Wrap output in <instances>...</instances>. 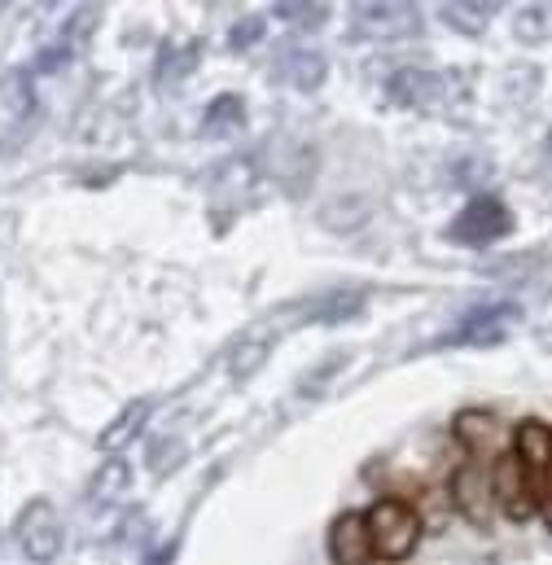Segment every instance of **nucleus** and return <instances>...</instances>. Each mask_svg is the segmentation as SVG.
I'll list each match as a JSON object with an SVG mask.
<instances>
[{
    "label": "nucleus",
    "mask_w": 552,
    "mask_h": 565,
    "mask_svg": "<svg viewBox=\"0 0 552 565\" xmlns=\"http://www.w3.org/2000/svg\"><path fill=\"white\" fill-rule=\"evenodd\" d=\"M364 526L378 562H408L421 544V513L408 500H373L364 509Z\"/></svg>",
    "instance_id": "f257e3e1"
},
{
    "label": "nucleus",
    "mask_w": 552,
    "mask_h": 565,
    "mask_svg": "<svg viewBox=\"0 0 552 565\" xmlns=\"http://www.w3.org/2000/svg\"><path fill=\"white\" fill-rule=\"evenodd\" d=\"M513 233V215H509V206L500 202V198H474L456 220H452V228H447V237L452 242H460V246H491V242H500V237H509Z\"/></svg>",
    "instance_id": "f03ea898"
},
{
    "label": "nucleus",
    "mask_w": 552,
    "mask_h": 565,
    "mask_svg": "<svg viewBox=\"0 0 552 565\" xmlns=\"http://www.w3.org/2000/svg\"><path fill=\"white\" fill-rule=\"evenodd\" d=\"M13 535H18L22 553L40 565L53 562V557L62 553V518H57V509H53L49 500H31V504L18 513Z\"/></svg>",
    "instance_id": "7ed1b4c3"
},
{
    "label": "nucleus",
    "mask_w": 552,
    "mask_h": 565,
    "mask_svg": "<svg viewBox=\"0 0 552 565\" xmlns=\"http://www.w3.org/2000/svg\"><path fill=\"white\" fill-rule=\"evenodd\" d=\"M513 456L527 473V487L535 495V504H544L549 491V469H552V429L544 422H522L513 429Z\"/></svg>",
    "instance_id": "20e7f679"
},
{
    "label": "nucleus",
    "mask_w": 552,
    "mask_h": 565,
    "mask_svg": "<svg viewBox=\"0 0 552 565\" xmlns=\"http://www.w3.org/2000/svg\"><path fill=\"white\" fill-rule=\"evenodd\" d=\"M518 316H522L518 302H487V307L469 311V316L443 338V347H491V342H500V338L509 333V324H513Z\"/></svg>",
    "instance_id": "39448f33"
},
{
    "label": "nucleus",
    "mask_w": 552,
    "mask_h": 565,
    "mask_svg": "<svg viewBox=\"0 0 552 565\" xmlns=\"http://www.w3.org/2000/svg\"><path fill=\"white\" fill-rule=\"evenodd\" d=\"M491 500H496V504L505 509V518H513V522H527V518L540 509L535 495H531V487H527V473H522L513 447L500 451L496 465H491Z\"/></svg>",
    "instance_id": "423d86ee"
},
{
    "label": "nucleus",
    "mask_w": 552,
    "mask_h": 565,
    "mask_svg": "<svg viewBox=\"0 0 552 565\" xmlns=\"http://www.w3.org/2000/svg\"><path fill=\"white\" fill-rule=\"evenodd\" d=\"M351 22L360 35H373V40H404L421 31V9L416 4H355L351 9Z\"/></svg>",
    "instance_id": "0eeeda50"
},
{
    "label": "nucleus",
    "mask_w": 552,
    "mask_h": 565,
    "mask_svg": "<svg viewBox=\"0 0 552 565\" xmlns=\"http://www.w3.org/2000/svg\"><path fill=\"white\" fill-rule=\"evenodd\" d=\"M329 557L333 565H373V544H369V526L364 513H338L329 526Z\"/></svg>",
    "instance_id": "6e6552de"
},
{
    "label": "nucleus",
    "mask_w": 552,
    "mask_h": 565,
    "mask_svg": "<svg viewBox=\"0 0 552 565\" xmlns=\"http://www.w3.org/2000/svg\"><path fill=\"white\" fill-rule=\"evenodd\" d=\"M386 97L404 110H429L438 97H443V75L434 71H421V66H408V71H395L386 79Z\"/></svg>",
    "instance_id": "1a4fd4ad"
},
{
    "label": "nucleus",
    "mask_w": 552,
    "mask_h": 565,
    "mask_svg": "<svg viewBox=\"0 0 552 565\" xmlns=\"http://www.w3.org/2000/svg\"><path fill=\"white\" fill-rule=\"evenodd\" d=\"M452 500L469 522H487V504H491V473L474 460H465L452 478Z\"/></svg>",
    "instance_id": "9d476101"
},
{
    "label": "nucleus",
    "mask_w": 552,
    "mask_h": 565,
    "mask_svg": "<svg viewBox=\"0 0 552 565\" xmlns=\"http://www.w3.org/2000/svg\"><path fill=\"white\" fill-rule=\"evenodd\" d=\"M496 434H500V422L491 413H482V408H469V413L456 417V443L465 447V460H474V465H487L491 460Z\"/></svg>",
    "instance_id": "9b49d317"
},
{
    "label": "nucleus",
    "mask_w": 552,
    "mask_h": 565,
    "mask_svg": "<svg viewBox=\"0 0 552 565\" xmlns=\"http://www.w3.org/2000/svg\"><path fill=\"white\" fill-rule=\"evenodd\" d=\"M276 71L285 75V84H294V88L311 93V88H320V84H325L329 62H325L316 49H294V53H285V57H280V66H276Z\"/></svg>",
    "instance_id": "f8f14e48"
},
{
    "label": "nucleus",
    "mask_w": 552,
    "mask_h": 565,
    "mask_svg": "<svg viewBox=\"0 0 552 565\" xmlns=\"http://www.w3.org/2000/svg\"><path fill=\"white\" fill-rule=\"evenodd\" d=\"M276 347V329H264V324H255V329H246V338L233 347V355H229V364H233V377H251L268 355H273Z\"/></svg>",
    "instance_id": "ddd939ff"
},
{
    "label": "nucleus",
    "mask_w": 552,
    "mask_h": 565,
    "mask_svg": "<svg viewBox=\"0 0 552 565\" xmlns=\"http://www.w3.org/2000/svg\"><path fill=\"white\" fill-rule=\"evenodd\" d=\"M438 13H443V22H447L452 31H460V35H482V31L491 26V18H496V4H491V0H456V4H443Z\"/></svg>",
    "instance_id": "4468645a"
},
{
    "label": "nucleus",
    "mask_w": 552,
    "mask_h": 565,
    "mask_svg": "<svg viewBox=\"0 0 552 565\" xmlns=\"http://www.w3.org/2000/svg\"><path fill=\"white\" fill-rule=\"evenodd\" d=\"M242 124H246V102L233 97V93L215 97L206 106V115H202V132L206 137H233V132H242Z\"/></svg>",
    "instance_id": "2eb2a0df"
},
{
    "label": "nucleus",
    "mask_w": 552,
    "mask_h": 565,
    "mask_svg": "<svg viewBox=\"0 0 552 565\" xmlns=\"http://www.w3.org/2000/svg\"><path fill=\"white\" fill-rule=\"evenodd\" d=\"M364 311V294L360 289H338V294H325L320 302L307 307V320L316 324H338V320H351Z\"/></svg>",
    "instance_id": "dca6fc26"
},
{
    "label": "nucleus",
    "mask_w": 552,
    "mask_h": 565,
    "mask_svg": "<svg viewBox=\"0 0 552 565\" xmlns=\"http://www.w3.org/2000/svg\"><path fill=\"white\" fill-rule=\"evenodd\" d=\"M193 66H198V49L193 44H167L162 57H158V88L162 93H171V84L180 88L193 75Z\"/></svg>",
    "instance_id": "f3484780"
},
{
    "label": "nucleus",
    "mask_w": 552,
    "mask_h": 565,
    "mask_svg": "<svg viewBox=\"0 0 552 565\" xmlns=\"http://www.w3.org/2000/svg\"><path fill=\"white\" fill-rule=\"evenodd\" d=\"M149 413H153V404H149V399H137V404H128V408H124V417H119V422L110 425L106 434H102V447H106V451H124V447L137 438L140 429H145Z\"/></svg>",
    "instance_id": "a211bd4d"
},
{
    "label": "nucleus",
    "mask_w": 552,
    "mask_h": 565,
    "mask_svg": "<svg viewBox=\"0 0 552 565\" xmlns=\"http://www.w3.org/2000/svg\"><path fill=\"white\" fill-rule=\"evenodd\" d=\"M128 482H132V473H128V465H124V460H110V465H106V469H102V473L93 478V487H88V504H97V509H102V504H110V500H119Z\"/></svg>",
    "instance_id": "6ab92c4d"
},
{
    "label": "nucleus",
    "mask_w": 552,
    "mask_h": 565,
    "mask_svg": "<svg viewBox=\"0 0 552 565\" xmlns=\"http://www.w3.org/2000/svg\"><path fill=\"white\" fill-rule=\"evenodd\" d=\"M518 35L522 40H544V35H552V4H527L518 13Z\"/></svg>",
    "instance_id": "aec40b11"
},
{
    "label": "nucleus",
    "mask_w": 552,
    "mask_h": 565,
    "mask_svg": "<svg viewBox=\"0 0 552 565\" xmlns=\"http://www.w3.org/2000/svg\"><path fill=\"white\" fill-rule=\"evenodd\" d=\"M273 13L289 26H325L329 4H276Z\"/></svg>",
    "instance_id": "412c9836"
},
{
    "label": "nucleus",
    "mask_w": 552,
    "mask_h": 565,
    "mask_svg": "<svg viewBox=\"0 0 552 565\" xmlns=\"http://www.w3.org/2000/svg\"><path fill=\"white\" fill-rule=\"evenodd\" d=\"M264 26H268L264 18H242V22L229 31V49H237V53H242V49L259 44V40H264Z\"/></svg>",
    "instance_id": "4be33fe9"
},
{
    "label": "nucleus",
    "mask_w": 552,
    "mask_h": 565,
    "mask_svg": "<svg viewBox=\"0 0 552 565\" xmlns=\"http://www.w3.org/2000/svg\"><path fill=\"white\" fill-rule=\"evenodd\" d=\"M342 360H347V355H333V360H325V369H320V377H302V386H298V391H302V395H311V391H320V386H325V382H329V377H333V373L342 369Z\"/></svg>",
    "instance_id": "5701e85b"
},
{
    "label": "nucleus",
    "mask_w": 552,
    "mask_h": 565,
    "mask_svg": "<svg viewBox=\"0 0 552 565\" xmlns=\"http://www.w3.org/2000/svg\"><path fill=\"white\" fill-rule=\"evenodd\" d=\"M176 553H180V540H171V544H162V553H153L145 565H171L176 562Z\"/></svg>",
    "instance_id": "b1692460"
},
{
    "label": "nucleus",
    "mask_w": 552,
    "mask_h": 565,
    "mask_svg": "<svg viewBox=\"0 0 552 565\" xmlns=\"http://www.w3.org/2000/svg\"><path fill=\"white\" fill-rule=\"evenodd\" d=\"M540 509H544V522H549V531H552V469H549V491H544V504H540Z\"/></svg>",
    "instance_id": "393cba45"
},
{
    "label": "nucleus",
    "mask_w": 552,
    "mask_h": 565,
    "mask_svg": "<svg viewBox=\"0 0 552 565\" xmlns=\"http://www.w3.org/2000/svg\"><path fill=\"white\" fill-rule=\"evenodd\" d=\"M549 149H552V137H549Z\"/></svg>",
    "instance_id": "a878e982"
}]
</instances>
